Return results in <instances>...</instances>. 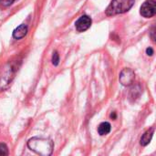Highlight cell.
Returning a JSON list of instances; mask_svg holds the SVG:
<instances>
[{"mask_svg":"<svg viewBox=\"0 0 156 156\" xmlns=\"http://www.w3.org/2000/svg\"><path fill=\"white\" fill-rule=\"evenodd\" d=\"M27 147L34 153L42 156L51 155L54 144L50 139L41 138V137H33L28 140Z\"/></svg>","mask_w":156,"mask_h":156,"instance_id":"obj_1","label":"cell"},{"mask_svg":"<svg viewBox=\"0 0 156 156\" xmlns=\"http://www.w3.org/2000/svg\"><path fill=\"white\" fill-rule=\"evenodd\" d=\"M134 5V0H112L105 10L107 16H112L128 12Z\"/></svg>","mask_w":156,"mask_h":156,"instance_id":"obj_2","label":"cell"},{"mask_svg":"<svg viewBox=\"0 0 156 156\" xmlns=\"http://www.w3.org/2000/svg\"><path fill=\"white\" fill-rule=\"evenodd\" d=\"M16 70V68L14 66V64L8 65V67L6 68L5 72L0 77V90H4L6 88H8L13 78L15 77Z\"/></svg>","mask_w":156,"mask_h":156,"instance_id":"obj_3","label":"cell"},{"mask_svg":"<svg viewBox=\"0 0 156 156\" xmlns=\"http://www.w3.org/2000/svg\"><path fill=\"white\" fill-rule=\"evenodd\" d=\"M156 13V4L154 0H146L140 8V14L146 18L153 17Z\"/></svg>","mask_w":156,"mask_h":156,"instance_id":"obj_4","label":"cell"},{"mask_svg":"<svg viewBox=\"0 0 156 156\" xmlns=\"http://www.w3.org/2000/svg\"><path fill=\"white\" fill-rule=\"evenodd\" d=\"M134 79H135L134 71L132 69H129V68L123 69L122 70V72L120 73V76H119L120 83L122 86H125V87L131 86L133 83Z\"/></svg>","mask_w":156,"mask_h":156,"instance_id":"obj_5","label":"cell"},{"mask_svg":"<svg viewBox=\"0 0 156 156\" xmlns=\"http://www.w3.org/2000/svg\"><path fill=\"white\" fill-rule=\"evenodd\" d=\"M91 23H92V20L91 18L89 16H81L75 23V27H76V29L79 31V32H84L86 31L87 29H89L91 26Z\"/></svg>","mask_w":156,"mask_h":156,"instance_id":"obj_6","label":"cell"},{"mask_svg":"<svg viewBox=\"0 0 156 156\" xmlns=\"http://www.w3.org/2000/svg\"><path fill=\"white\" fill-rule=\"evenodd\" d=\"M27 34V27L25 24H22L18 26L14 31H13V37L16 39H21Z\"/></svg>","mask_w":156,"mask_h":156,"instance_id":"obj_7","label":"cell"},{"mask_svg":"<svg viewBox=\"0 0 156 156\" xmlns=\"http://www.w3.org/2000/svg\"><path fill=\"white\" fill-rule=\"evenodd\" d=\"M154 133V128H151L146 133H144V134L141 138V142H140L141 143V145H143V146L148 145L151 143V141H152Z\"/></svg>","mask_w":156,"mask_h":156,"instance_id":"obj_8","label":"cell"},{"mask_svg":"<svg viewBox=\"0 0 156 156\" xmlns=\"http://www.w3.org/2000/svg\"><path fill=\"white\" fill-rule=\"evenodd\" d=\"M111 129H112V126L109 122H101L99 127H98V133L100 135L103 136V135H106L108 134L110 132H111Z\"/></svg>","mask_w":156,"mask_h":156,"instance_id":"obj_9","label":"cell"},{"mask_svg":"<svg viewBox=\"0 0 156 156\" xmlns=\"http://www.w3.org/2000/svg\"><path fill=\"white\" fill-rule=\"evenodd\" d=\"M141 93H142V88H141V86L139 84L138 85H135L130 90V99L136 100V99H138L140 97Z\"/></svg>","mask_w":156,"mask_h":156,"instance_id":"obj_10","label":"cell"},{"mask_svg":"<svg viewBox=\"0 0 156 156\" xmlns=\"http://www.w3.org/2000/svg\"><path fill=\"white\" fill-rule=\"evenodd\" d=\"M58 63H59V55L57 51H54L52 55V64L54 66H58Z\"/></svg>","mask_w":156,"mask_h":156,"instance_id":"obj_11","label":"cell"},{"mask_svg":"<svg viewBox=\"0 0 156 156\" xmlns=\"http://www.w3.org/2000/svg\"><path fill=\"white\" fill-rule=\"evenodd\" d=\"M8 148L5 144H0V155H8Z\"/></svg>","mask_w":156,"mask_h":156,"instance_id":"obj_12","label":"cell"},{"mask_svg":"<svg viewBox=\"0 0 156 156\" xmlns=\"http://www.w3.org/2000/svg\"><path fill=\"white\" fill-rule=\"evenodd\" d=\"M16 0H0V5L4 6V7H6V6H9L11 5Z\"/></svg>","mask_w":156,"mask_h":156,"instance_id":"obj_13","label":"cell"},{"mask_svg":"<svg viewBox=\"0 0 156 156\" xmlns=\"http://www.w3.org/2000/svg\"><path fill=\"white\" fill-rule=\"evenodd\" d=\"M146 54H147L148 56H153V55H154V49H153L152 48H148L146 49Z\"/></svg>","mask_w":156,"mask_h":156,"instance_id":"obj_14","label":"cell"},{"mask_svg":"<svg viewBox=\"0 0 156 156\" xmlns=\"http://www.w3.org/2000/svg\"><path fill=\"white\" fill-rule=\"evenodd\" d=\"M154 33H155V29L154 27H153L152 31H151V37L153 39V41H155V37H154Z\"/></svg>","mask_w":156,"mask_h":156,"instance_id":"obj_15","label":"cell"},{"mask_svg":"<svg viewBox=\"0 0 156 156\" xmlns=\"http://www.w3.org/2000/svg\"><path fill=\"white\" fill-rule=\"evenodd\" d=\"M116 117H117L116 112H112V113L111 114V118H112V120H115V119H116Z\"/></svg>","mask_w":156,"mask_h":156,"instance_id":"obj_16","label":"cell"}]
</instances>
